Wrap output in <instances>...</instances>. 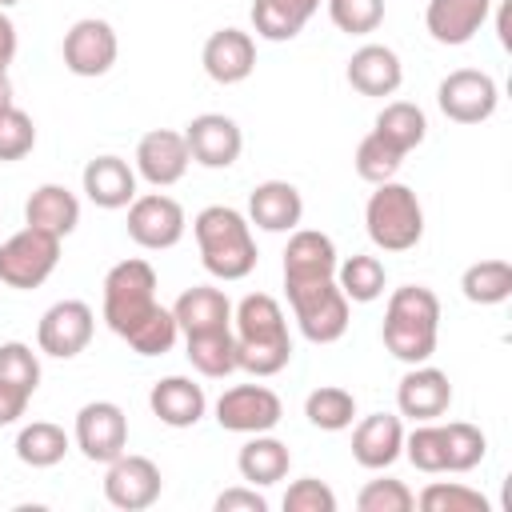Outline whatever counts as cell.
<instances>
[{"instance_id":"6da1fadb","label":"cell","mask_w":512,"mask_h":512,"mask_svg":"<svg viewBox=\"0 0 512 512\" xmlns=\"http://www.w3.org/2000/svg\"><path fill=\"white\" fill-rule=\"evenodd\" d=\"M232 336H236V368L252 376H276L292 360L284 308L268 292H248L232 308Z\"/></svg>"},{"instance_id":"7a4b0ae2","label":"cell","mask_w":512,"mask_h":512,"mask_svg":"<svg viewBox=\"0 0 512 512\" xmlns=\"http://www.w3.org/2000/svg\"><path fill=\"white\" fill-rule=\"evenodd\" d=\"M192 236L200 248V264L216 280H244L256 268V240L244 212L228 204H208L192 220Z\"/></svg>"},{"instance_id":"3957f363","label":"cell","mask_w":512,"mask_h":512,"mask_svg":"<svg viewBox=\"0 0 512 512\" xmlns=\"http://www.w3.org/2000/svg\"><path fill=\"white\" fill-rule=\"evenodd\" d=\"M384 348L404 364H424L436 352L440 336V300L424 284H404L388 296L384 308Z\"/></svg>"},{"instance_id":"277c9868","label":"cell","mask_w":512,"mask_h":512,"mask_svg":"<svg viewBox=\"0 0 512 512\" xmlns=\"http://www.w3.org/2000/svg\"><path fill=\"white\" fill-rule=\"evenodd\" d=\"M364 228L368 240L384 252H408L420 244L424 236V208L420 196L400 184V180H384L376 184V192L364 204Z\"/></svg>"},{"instance_id":"5b68a950","label":"cell","mask_w":512,"mask_h":512,"mask_svg":"<svg viewBox=\"0 0 512 512\" xmlns=\"http://www.w3.org/2000/svg\"><path fill=\"white\" fill-rule=\"evenodd\" d=\"M156 304H160V300H156V268H152L148 260L132 256V260H120V264L108 268L100 312H104V324H108L120 340H124Z\"/></svg>"},{"instance_id":"8992f818","label":"cell","mask_w":512,"mask_h":512,"mask_svg":"<svg viewBox=\"0 0 512 512\" xmlns=\"http://www.w3.org/2000/svg\"><path fill=\"white\" fill-rule=\"evenodd\" d=\"M56 264H60V236H52L44 228L24 224L20 232H12L0 244V284H8L16 292L40 288L56 272Z\"/></svg>"},{"instance_id":"52a82bcc","label":"cell","mask_w":512,"mask_h":512,"mask_svg":"<svg viewBox=\"0 0 512 512\" xmlns=\"http://www.w3.org/2000/svg\"><path fill=\"white\" fill-rule=\"evenodd\" d=\"M288 304H292V316H296L300 336L312 340V344H336V340L348 332L352 304H348V296L336 288V280L308 284V288H292V292H288Z\"/></svg>"},{"instance_id":"ba28073f","label":"cell","mask_w":512,"mask_h":512,"mask_svg":"<svg viewBox=\"0 0 512 512\" xmlns=\"http://www.w3.org/2000/svg\"><path fill=\"white\" fill-rule=\"evenodd\" d=\"M72 440L92 464H112L120 452H128V416H124V408L112 404V400H88L76 412Z\"/></svg>"},{"instance_id":"9c48e42d","label":"cell","mask_w":512,"mask_h":512,"mask_svg":"<svg viewBox=\"0 0 512 512\" xmlns=\"http://www.w3.org/2000/svg\"><path fill=\"white\" fill-rule=\"evenodd\" d=\"M436 104L456 124H484L496 112V104H500V88L480 68H456V72H448L440 80Z\"/></svg>"},{"instance_id":"30bf717a","label":"cell","mask_w":512,"mask_h":512,"mask_svg":"<svg viewBox=\"0 0 512 512\" xmlns=\"http://www.w3.org/2000/svg\"><path fill=\"white\" fill-rule=\"evenodd\" d=\"M184 228H188V216H184L180 200H172L164 192H144L128 204V236L148 252L176 248L184 240Z\"/></svg>"},{"instance_id":"8fae6325","label":"cell","mask_w":512,"mask_h":512,"mask_svg":"<svg viewBox=\"0 0 512 512\" xmlns=\"http://www.w3.org/2000/svg\"><path fill=\"white\" fill-rule=\"evenodd\" d=\"M280 416H284V404L264 384H232L216 400V424L224 432H240V436L272 432L280 424Z\"/></svg>"},{"instance_id":"7c38bea8","label":"cell","mask_w":512,"mask_h":512,"mask_svg":"<svg viewBox=\"0 0 512 512\" xmlns=\"http://www.w3.org/2000/svg\"><path fill=\"white\" fill-rule=\"evenodd\" d=\"M60 52H64V68H68L72 76L92 80V76L112 72L116 56H120V40H116V28H112L108 20L84 16V20H76V24L64 32V48H60Z\"/></svg>"},{"instance_id":"4fadbf2b","label":"cell","mask_w":512,"mask_h":512,"mask_svg":"<svg viewBox=\"0 0 512 512\" xmlns=\"http://www.w3.org/2000/svg\"><path fill=\"white\" fill-rule=\"evenodd\" d=\"M92 332H96V312L84 300H56L36 324V344L44 356L72 360L88 348Z\"/></svg>"},{"instance_id":"5bb4252c","label":"cell","mask_w":512,"mask_h":512,"mask_svg":"<svg viewBox=\"0 0 512 512\" xmlns=\"http://www.w3.org/2000/svg\"><path fill=\"white\" fill-rule=\"evenodd\" d=\"M160 488H164L160 468L148 456H136V452H120L108 464V472H104V496L120 512H144V508H152L160 500Z\"/></svg>"},{"instance_id":"9a60e30c","label":"cell","mask_w":512,"mask_h":512,"mask_svg":"<svg viewBox=\"0 0 512 512\" xmlns=\"http://www.w3.org/2000/svg\"><path fill=\"white\" fill-rule=\"evenodd\" d=\"M184 140H188V156L200 168H232L244 152V132L232 116L224 112H200L184 124Z\"/></svg>"},{"instance_id":"2e32d148","label":"cell","mask_w":512,"mask_h":512,"mask_svg":"<svg viewBox=\"0 0 512 512\" xmlns=\"http://www.w3.org/2000/svg\"><path fill=\"white\" fill-rule=\"evenodd\" d=\"M336 244L316 228H292L284 248V292L336 280Z\"/></svg>"},{"instance_id":"e0dca14e","label":"cell","mask_w":512,"mask_h":512,"mask_svg":"<svg viewBox=\"0 0 512 512\" xmlns=\"http://www.w3.org/2000/svg\"><path fill=\"white\" fill-rule=\"evenodd\" d=\"M192 156H188V140L184 132L172 128H152L140 136L136 144V176H144L152 188H172L184 180Z\"/></svg>"},{"instance_id":"ac0fdd59","label":"cell","mask_w":512,"mask_h":512,"mask_svg":"<svg viewBox=\"0 0 512 512\" xmlns=\"http://www.w3.org/2000/svg\"><path fill=\"white\" fill-rule=\"evenodd\" d=\"M448 404H452L448 372L432 368L428 360L424 364H412L400 376V384H396V408H400V416H408L416 424L420 420H440L448 412Z\"/></svg>"},{"instance_id":"d6986e66","label":"cell","mask_w":512,"mask_h":512,"mask_svg":"<svg viewBox=\"0 0 512 512\" xmlns=\"http://www.w3.org/2000/svg\"><path fill=\"white\" fill-rule=\"evenodd\" d=\"M200 64H204L208 80H216V84L248 80L252 68H256V40H252V32H244V28H216L204 40Z\"/></svg>"},{"instance_id":"ffe728a7","label":"cell","mask_w":512,"mask_h":512,"mask_svg":"<svg viewBox=\"0 0 512 512\" xmlns=\"http://www.w3.org/2000/svg\"><path fill=\"white\" fill-rule=\"evenodd\" d=\"M404 456V424L392 412H372L352 428V460L368 472L392 468Z\"/></svg>"},{"instance_id":"44dd1931","label":"cell","mask_w":512,"mask_h":512,"mask_svg":"<svg viewBox=\"0 0 512 512\" xmlns=\"http://www.w3.org/2000/svg\"><path fill=\"white\" fill-rule=\"evenodd\" d=\"M148 408H152V416H156L160 424H168V428H196V424L204 420V412H208V396H204V388H200L196 380H188V376H164V380L152 384Z\"/></svg>"},{"instance_id":"7402d4cb","label":"cell","mask_w":512,"mask_h":512,"mask_svg":"<svg viewBox=\"0 0 512 512\" xmlns=\"http://www.w3.org/2000/svg\"><path fill=\"white\" fill-rule=\"evenodd\" d=\"M492 0H428L424 28L436 44H468L488 24Z\"/></svg>"},{"instance_id":"603a6c76","label":"cell","mask_w":512,"mask_h":512,"mask_svg":"<svg viewBox=\"0 0 512 512\" xmlns=\"http://www.w3.org/2000/svg\"><path fill=\"white\" fill-rule=\"evenodd\" d=\"M344 76L360 96H380L384 100L404 84V64L388 44H360L352 52Z\"/></svg>"},{"instance_id":"cb8c5ba5","label":"cell","mask_w":512,"mask_h":512,"mask_svg":"<svg viewBox=\"0 0 512 512\" xmlns=\"http://www.w3.org/2000/svg\"><path fill=\"white\" fill-rule=\"evenodd\" d=\"M304 216V196L288 180H264L248 192V224L264 232H292L300 228Z\"/></svg>"},{"instance_id":"d4e9b609","label":"cell","mask_w":512,"mask_h":512,"mask_svg":"<svg viewBox=\"0 0 512 512\" xmlns=\"http://www.w3.org/2000/svg\"><path fill=\"white\" fill-rule=\"evenodd\" d=\"M80 184H84V196L96 208H108V212L128 208L140 196L136 192V168L128 160H120V156H96V160H88Z\"/></svg>"},{"instance_id":"484cf974","label":"cell","mask_w":512,"mask_h":512,"mask_svg":"<svg viewBox=\"0 0 512 512\" xmlns=\"http://www.w3.org/2000/svg\"><path fill=\"white\" fill-rule=\"evenodd\" d=\"M172 316L180 324V336L220 332V328H232V300L212 284H192L176 296Z\"/></svg>"},{"instance_id":"4316f807","label":"cell","mask_w":512,"mask_h":512,"mask_svg":"<svg viewBox=\"0 0 512 512\" xmlns=\"http://www.w3.org/2000/svg\"><path fill=\"white\" fill-rule=\"evenodd\" d=\"M24 224L44 228V232H52L60 240L72 236L76 224H80V200H76V192H68L64 184H40L28 196V204H24Z\"/></svg>"},{"instance_id":"83f0119b","label":"cell","mask_w":512,"mask_h":512,"mask_svg":"<svg viewBox=\"0 0 512 512\" xmlns=\"http://www.w3.org/2000/svg\"><path fill=\"white\" fill-rule=\"evenodd\" d=\"M236 468H240V476H244L252 488H268V484H276V480L288 476L292 452H288L284 440H276V436H268V432H252V440H248V444L240 448V456H236Z\"/></svg>"},{"instance_id":"f1b7e54d","label":"cell","mask_w":512,"mask_h":512,"mask_svg":"<svg viewBox=\"0 0 512 512\" xmlns=\"http://www.w3.org/2000/svg\"><path fill=\"white\" fill-rule=\"evenodd\" d=\"M320 0H252V28L260 40H296L316 16Z\"/></svg>"},{"instance_id":"f546056e","label":"cell","mask_w":512,"mask_h":512,"mask_svg":"<svg viewBox=\"0 0 512 512\" xmlns=\"http://www.w3.org/2000/svg\"><path fill=\"white\" fill-rule=\"evenodd\" d=\"M184 356H188V364H192L200 376L224 380V376L236 372V336H232V328L184 336Z\"/></svg>"},{"instance_id":"4dcf8cb0","label":"cell","mask_w":512,"mask_h":512,"mask_svg":"<svg viewBox=\"0 0 512 512\" xmlns=\"http://www.w3.org/2000/svg\"><path fill=\"white\" fill-rule=\"evenodd\" d=\"M68 448H72L68 432L52 420H32L16 436V460L28 464V468H52L68 456Z\"/></svg>"},{"instance_id":"1f68e13d","label":"cell","mask_w":512,"mask_h":512,"mask_svg":"<svg viewBox=\"0 0 512 512\" xmlns=\"http://www.w3.org/2000/svg\"><path fill=\"white\" fill-rule=\"evenodd\" d=\"M372 132H380L392 148H400V152L408 156L412 148L424 144V136H428V116H424L420 104H412V100H392V104L380 108Z\"/></svg>"},{"instance_id":"d6a6232c","label":"cell","mask_w":512,"mask_h":512,"mask_svg":"<svg viewBox=\"0 0 512 512\" xmlns=\"http://www.w3.org/2000/svg\"><path fill=\"white\" fill-rule=\"evenodd\" d=\"M384 284H388V272L376 256L368 252H356L348 260L336 264V288L348 296V304H372L384 296Z\"/></svg>"},{"instance_id":"836d02e7","label":"cell","mask_w":512,"mask_h":512,"mask_svg":"<svg viewBox=\"0 0 512 512\" xmlns=\"http://www.w3.org/2000/svg\"><path fill=\"white\" fill-rule=\"evenodd\" d=\"M460 292H464V300L484 304V308L488 304H504L512 296V264L500 260V256L468 264L464 276H460Z\"/></svg>"},{"instance_id":"e575fe53","label":"cell","mask_w":512,"mask_h":512,"mask_svg":"<svg viewBox=\"0 0 512 512\" xmlns=\"http://www.w3.org/2000/svg\"><path fill=\"white\" fill-rule=\"evenodd\" d=\"M304 416L320 432H344L356 420V396L348 388H340V384H320V388L308 392Z\"/></svg>"},{"instance_id":"d590c367","label":"cell","mask_w":512,"mask_h":512,"mask_svg":"<svg viewBox=\"0 0 512 512\" xmlns=\"http://www.w3.org/2000/svg\"><path fill=\"white\" fill-rule=\"evenodd\" d=\"M440 428H444V472H472L488 452V436L468 420H452Z\"/></svg>"},{"instance_id":"8d00e7d4","label":"cell","mask_w":512,"mask_h":512,"mask_svg":"<svg viewBox=\"0 0 512 512\" xmlns=\"http://www.w3.org/2000/svg\"><path fill=\"white\" fill-rule=\"evenodd\" d=\"M124 340H128V348L140 352V356H164V352H172V344L180 340V324H176L172 308L156 304Z\"/></svg>"},{"instance_id":"74e56055","label":"cell","mask_w":512,"mask_h":512,"mask_svg":"<svg viewBox=\"0 0 512 512\" xmlns=\"http://www.w3.org/2000/svg\"><path fill=\"white\" fill-rule=\"evenodd\" d=\"M352 164H356V176H360V180L384 184V180H396V172H400V164H404V152L392 148L380 132H368V136L356 144Z\"/></svg>"},{"instance_id":"f35d334b","label":"cell","mask_w":512,"mask_h":512,"mask_svg":"<svg viewBox=\"0 0 512 512\" xmlns=\"http://www.w3.org/2000/svg\"><path fill=\"white\" fill-rule=\"evenodd\" d=\"M404 456L428 476L444 472V428L436 420H420L412 432H404Z\"/></svg>"},{"instance_id":"ab89813d","label":"cell","mask_w":512,"mask_h":512,"mask_svg":"<svg viewBox=\"0 0 512 512\" xmlns=\"http://www.w3.org/2000/svg\"><path fill=\"white\" fill-rule=\"evenodd\" d=\"M416 504H420L424 512H488V508H492L476 488H468V484H448V480H432V484L416 496Z\"/></svg>"},{"instance_id":"60d3db41","label":"cell","mask_w":512,"mask_h":512,"mask_svg":"<svg viewBox=\"0 0 512 512\" xmlns=\"http://www.w3.org/2000/svg\"><path fill=\"white\" fill-rule=\"evenodd\" d=\"M0 384L24 388L32 396L40 388V356L28 344H20V340L0 344Z\"/></svg>"},{"instance_id":"b9f144b4","label":"cell","mask_w":512,"mask_h":512,"mask_svg":"<svg viewBox=\"0 0 512 512\" xmlns=\"http://www.w3.org/2000/svg\"><path fill=\"white\" fill-rule=\"evenodd\" d=\"M328 20L348 36H368L384 24V0H328Z\"/></svg>"},{"instance_id":"7bdbcfd3","label":"cell","mask_w":512,"mask_h":512,"mask_svg":"<svg viewBox=\"0 0 512 512\" xmlns=\"http://www.w3.org/2000/svg\"><path fill=\"white\" fill-rule=\"evenodd\" d=\"M356 508L360 512H412L416 508V496L404 480H392V476H380V480H368L356 496Z\"/></svg>"},{"instance_id":"ee69618b","label":"cell","mask_w":512,"mask_h":512,"mask_svg":"<svg viewBox=\"0 0 512 512\" xmlns=\"http://www.w3.org/2000/svg\"><path fill=\"white\" fill-rule=\"evenodd\" d=\"M36 148V124L24 108H8L0 116V160L12 164V160H24L28 152Z\"/></svg>"},{"instance_id":"f6af8a7d","label":"cell","mask_w":512,"mask_h":512,"mask_svg":"<svg viewBox=\"0 0 512 512\" xmlns=\"http://www.w3.org/2000/svg\"><path fill=\"white\" fill-rule=\"evenodd\" d=\"M284 512H336V492L316 476H300L284 492Z\"/></svg>"},{"instance_id":"bcb514c9","label":"cell","mask_w":512,"mask_h":512,"mask_svg":"<svg viewBox=\"0 0 512 512\" xmlns=\"http://www.w3.org/2000/svg\"><path fill=\"white\" fill-rule=\"evenodd\" d=\"M216 512H268V500L248 484V488H224L216 496Z\"/></svg>"},{"instance_id":"7dc6e473","label":"cell","mask_w":512,"mask_h":512,"mask_svg":"<svg viewBox=\"0 0 512 512\" xmlns=\"http://www.w3.org/2000/svg\"><path fill=\"white\" fill-rule=\"evenodd\" d=\"M28 392L24 388H12V384H0V428H8V424H16L20 416H24V408H28Z\"/></svg>"},{"instance_id":"c3c4849f","label":"cell","mask_w":512,"mask_h":512,"mask_svg":"<svg viewBox=\"0 0 512 512\" xmlns=\"http://www.w3.org/2000/svg\"><path fill=\"white\" fill-rule=\"evenodd\" d=\"M16 48H20V40H16V24H12V16L0 8V72H8V64L16 60Z\"/></svg>"},{"instance_id":"681fc988","label":"cell","mask_w":512,"mask_h":512,"mask_svg":"<svg viewBox=\"0 0 512 512\" xmlns=\"http://www.w3.org/2000/svg\"><path fill=\"white\" fill-rule=\"evenodd\" d=\"M8 108H16V100H12V80H8V72H0V116H4Z\"/></svg>"},{"instance_id":"f907efd6","label":"cell","mask_w":512,"mask_h":512,"mask_svg":"<svg viewBox=\"0 0 512 512\" xmlns=\"http://www.w3.org/2000/svg\"><path fill=\"white\" fill-rule=\"evenodd\" d=\"M12 4H20V0H0V8H12Z\"/></svg>"}]
</instances>
